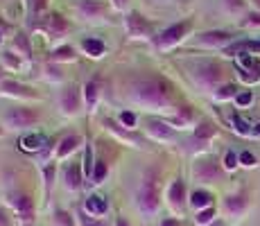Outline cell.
<instances>
[{"instance_id": "7402d4cb", "label": "cell", "mask_w": 260, "mask_h": 226, "mask_svg": "<svg viewBox=\"0 0 260 226\" xmlns=\"http://www.w3.org/2000/svg\"><path fill=\"white\" fill-rule=\"evenodd\" d=\"M50 59H52V61H73V59H75V50L68 48V45H63V48L54 50V52L50 54Z\"/></svg>"}, {"instance_id": "9c48e42d", "label": "cell", "mask_w": 260, "mask_h": 226, "mask_svg": "<svg viewBox=\"0 0 260 226\" xmlns=\"http://www.w3.org/2000/svg\"><path fill=\"white\" fill-rule=\"evenodd\" d=\"M43 29L48 32L50 39H59L61 34H66L68 23L63 21L61 16H57V14H50V16L46 18V23H43Z\"/></svg>"}, {"instance_id": "60d3db41", "label": "cell", "mask_w": 260, "mask_h": 226, "mask_svg": "<svg viewBox=\"0 0 260 226\" xmlns=\"http://www.w3.org/2000/svg\"><path fill=\"white\" fill-rule=\"evenodd\" d=\"M247 25H260V14H251V16H249V21H247Z\"/></svg>"}, {"instance_id": "6da1fadb", "label": "cell", "mask_w": 260, "mask_h": 226, "mask_svg": "<svg viewBox=\"0 0 260 226\" xmlns=\"http://www.w3.org/2000/svg\"><path fill=\"white\" fill-rule=\"evenodd\" d=\"M132 98L147 107L168 109L172 104V86L161 77H145L132 86Z\"/></svg>"}, {"instance_id": "1f68e13d", "label": "cell", "mask_w": 260, "mask_h": 226, "mask_svg": "<svg viewBox=\"0 0 260 226\" xmlns=\"http://www.w3.org/2000/svg\"><path fill=\"white\" fill-rule=\"evenodd\" d=\"M188 120H190V111H188V109H181V113H179L177 118L172 120V122H174V124H186Z\"/></svg>"}, {"instance_id": "4dcf8cb0", "label": "cell", "mask_w": 260, "mask_h": 226, "mask_svg": "<svg viewBox=\"0 0 260 226\" xmlns=\"http://www.w3.org/2000/svg\"><path fill=\"white\" fill-rule=\"evenodd\" d=\"M233 124H236V129L240 134H249V124L244 122V120H240L238 115H233Z\"/></svg>"}, {"instance_id": "8d00e7d4", "label": "cell", "mask_w": 260, "mask_h": 226, "mask_svg": "<svg viewBox=\"0 0 260 226\" xmlns=\"http://www.w3.org/2000/svg\"><path fill=\"white\" fill-rule=\"evenodd\" d=\"M253 100V95L251 93H242V95H238V104L240 107H244V104H249Z\"/></svg>"}, {"instance_id": "ab89813d", "label": "cell", "mask_w": 260, "mask_h": 226, "mask_svg": "<svg viewBox=\"0 0 260 226\" xmlns=\"http://www.w3.org/2000/svg\"><path fill=\"white\" fill-rule=\"evenodd\" d=\"M0 226H12V222H9V217H7V213H5L3 208H0Z\"/></svg>"}, {"instance_id": "83f0119b", "label": "cell", "mask_w": 260, "mask_h": 226, "mask_svg": "<svg viewBox=\"0 0 260 226\" xmlns=\"http://www.w3.org/2000/svg\"><path fill=\"white\" fill-rule=\"evenodd\" d=\"M95 100H98V84L95 82H88L86 84V104L88 107H95Z\"/></svg>"}, {"instance_id": "f546056e", "label": "cell", "mask_w": 260, "mask_h": 226, "mask_svg": "<svg viewBox=\"0 0 260 226\" xmlns=\"http://www.w3.org/2000/svg\"><path fill=\"white\" fill-rule=\"evenodd\" d=\"M215 217V208L211 206V208H206V210H202V213L197 215V224H208L211 219Z\"/></svg>"}, {"instance_id": "74e56055", "label": "cell", "mask_w": 260, "mask_h": 226, "mask_svg": "<svg viewBox=\"0 0 260 226\" xmlns=\"http://www.w3.org/2000/svg\"><path fill=\"white\" fill-rule=\"evenodd\" d=\"M43 7H46V0H32V9H34V14H41V12H43Z\"/></svg>"}, {"instance_id": "277c9868", "label": "cell", "mask_w": 260, "mask_h": 226, "mask_svg": "<svg viewBox=\"0 0 260 226\" xmlns=\"http://www.w3.org/2000/svg\"><path fill=\"white\" fill-rule=\"evenodd\" d=\"M9 204L16 208V213L21 215L23 222H34V202L23 192H16L9 197Z\"/></svg>"}, {"instance_id": "5b68a950", "label": "cell", "mask_w": 260, "mask_h": 226, "mask_svg": "<svg viewBox=\"0 0 260 226\" xmlns=\"http://www.w3.org/2000/svg\"><path fill=\"white\" fill-rule=\"evenodd\" d=\"M219 77H222V70H219V66H215V63H202L197 68V82L202 86H208V88L215 86L219 82Z\"/></svg>"}, {"instance_id": "603a6c76", "label": "cell", "mask_w": 260, "mask_h": 226, "mask_svg": "<svg viewBox=\"0 0 260 226\" xmlns=\"http://www.w3.org/2000/svg\"><path fill=\"white\" fill-rule=\"evenodd\" d=\"M77 226H107L100 217H93V215H88L86 210H82V213L77 215Z\"/></svg>"}, {"instance_id": "30bf717a", "label": "cell", "mask_w": 260, "mask_h": 226, "mask_svg": "<svg viewBox=\"0 0 260 226\" xmlns=\"http://www.w3.org/2000/svg\"><path fill=\"white\" fill-rule=\"evenodd\" d=\"M61 111L71 113V115H75L79 111V93H77V88L75 86H68L61 93Z\"/></svg>"}, {"instance_id": "cb8c5ba5", "label": "cell", "mask_w": 260, "mask_h": 226, "mask_svg": "<svg viewBox=\"0 0 260 226\" xmlns=\"http://www.w3.org/2000/svg\"><path fill=\"white\" fill-rule=\"evenodd\" d=\"M84 50H86L91 57H100V54L104 52V43H100L98 39H86V41H84Z\"/></svg>"}, {"instance_id": "d6986e66", "label": "cell", "mask_w": 260, "mask_h": 226, "mask_svg": "<svg viewBox=\"0 0 260 226\" xmlns=\"http://www.w3.org/2000/svg\"><path fill=\"white\" fill-rule=\"evenodd\" d=\"M77 145H79V138H77V136H66V138L61 140V145H59V149H57V156L63 158L66 154H71L73 149L77 147Z\"/></svg>"}, {"instance_id": "e575fe53", "label": "cell", "mask_w": 260, "mask_h": 226, "mask_svg": "<svg viewBox=\"0 0 260 226\" xmlns=\"http://www.w3.org/2000/svg\"><path fill=\"white\" fill-rule=\"evenodd\" d=\"M240 160H242V165H253V163H256L253 154H249V152H242V154H240Z\"/></svg>"}, {"instance_id": "7c38bea8", "label": "cell", "mask_w": 260, "mask_h": 226, "mask_svg": "<svg viewBox=\"0 0 260 226\" xmlns=\"http://www.w3.org/2000/svg\"><path fill=\"white\" fill-rule=\"evenodd\" d=\"M48 145V138L41 134H32V136H23L21 138V149L25 152H41Z\"/></svg>"}, {"instance_id": "ac0fdd59", "label": "cell", "mask_w": 260, "mask_h": 226, "mask_svg": "<svg viewBox=\"0 0 260 226\" xmlns=\"http://www.w3.org/2000/svg\"><path fill=\"white\" fill-rule=\"evenodd\" d=\"M147 129H149V134H152L154 138H161V140H168L170 136H172V129L166 127L163 122H156V120H152V122L147 124Z\"/></svg>"}, {"instance_id": "484cf974", "label": "cell", "mask_w": 260, "mask_h": 226, "mask_svg": "<svg viewBox=\"0 0 260 226\" xmlns=\"http://www.w3.org/2000/svg\"><path fill=\"white\" fill-rule=\"evenodd\" d=\"M211 136H215V127L213 124H208V122H204L202 127L194 132V140H199V143H204V140H208Z\"/></svg>"}, {"instance_id": "4fadbf2b", "label": "cell", "mask_w": 260, "mask_h": 226, "mask_svg": "<svg viewBox=\"0 0 260 226\" xmlns=\"http://www.w3.org/2000/svg\"><path fill=\"white\" fill-rule=\"evenodd\" d=\"M79 14L86 18H98L104 14V5L98 3V0H82L79 3Z\"/></svg>"}, {"instance_id": "2e32d148", "label": "cell", "mask_w": 260, "mask_h": 226, "mask_svg": "<svg viewBox=\"0 0 260 226\" xmlns=\"http://www.w3.org/2000/svg\"><path fill=\"white\" fill-rule=\"evenodd\" d=\"M231 41V37H229L226 32H206V34H202L199 37V43L202 45H224V43H229Z\"/></svg>"}, {"instance_id": "836d02e7", "label": "cell", "mask_w": 260, "mask_h": 226, "mask_svg": "<svg viewBox=\"0 0 260 226\" xmlns=\"http://www.w3.org/2000/svg\"><path fill=\"white\" fill-rule=\"evenodd\" d=\"M224 165H226L229 170H233V168L238 165V156H236L233 152H229V154H226V158H224Z\"/></svg>"}, {"instance_id": "f1b7e54d", "label": "cell", "mask_w": 260, "mask_h": 226, "mask_svg": "<svg viewBox=\"0 0 260 226\" xmlns=\"http://www.w3.org/2000/svg\"><path fill=\"white\" fill-rule=\"evenodd\" d=\"M84 172H86L88 179H93V154H91V147H86V154H84Z\"/></svg>"}, {"instance_id": "b9f144b4", "label": "cell", "mask_w": 260, "mask_h": 226, "mask_svg": "<svg viewBox=\"0 0 260 226\" xmlns=\"http://www.w3.org/2000/svg\"><path fill=\"white\" fill-rule=\"evenodd\" d=\"M113 5H116V7H118V9H122V7H124V5H127V0H113Z\"/></svg>"}, {"instance_id": "e0dca14e", "label": "cell", "mask_w": 260, "mask_h": 226, "mask_svg": "<svg viewBox=\"0 0 260 226\" xmlns=\"http://www.w3.org/2000/svg\"><path fill=\"white\" fill-rule=\"evenodd\" d=\"M0 93H5V95H21V98H29V90L21 86V84H16V82H0Z\"/></svg>"}, {"instance_id": "ffe728a7", "label": "cell", "mask_w": 260, "mask_h": 226, "mask_svg": "<svg viewBox=\"0 0 260 226\" xmlns=\"http://www.w3.org/2000/svg\"><path fill=\"white\" fill-rule=\"evenodd\" d=\"M211 195L204 192V190H197V192H192V199H190V204L194 206V208H211Z\"/></svg>"}, {"instance_id": "d4e9b609", "label": "cell", "mask_w": 260, "mask_h": 226, "mask_svg": "<svg viewBox=\"0 0 260 226\" xmlns=\"http://www.w3.org/2000/svg\"><path fill=\"white\" fill-rule=\"evenodd\" d=\"M107 174H109L107 163H104V160H98V163H95V172H93V181H91V183H102V181L107 179Z\"/></svg>"}, {"instance_id": "7a4b0ae2", "label": "cell", "mask_w": 260, "mask_h": 226, "mask_svg": "<svg viewBox=\"0 0 260 226\" xmlns=\"http://www.w3.org/2000/svg\"><path fill=\"white\" fill-rule=\"evenodd\" d=\"M138 206L143 213L152 215L158 208V174L156 170H147L143 177L141 190H138Z\"/></svg>"}, {"instance_id": "d6a6232c", "label": "cell", "mask_w": 260, "mask_h": 226, "mask_svg": "<svg viewBox=\"0 0 260 226\" xmlns=\"http://www.w3.org/2000/svg\"><path fill=\"white\" fill-rule=\"evenodd\" d=\"M231 95H236V88H233V86H224L217 93V100H226V98H231Z\"/></svg>"}, {"instance_id": "8fae6325", "label": "cell", "mask_w": 260, "mask_h": 226, "mask_svg": "<svg viewBox=\"0 0 260 226\" xmlns=\"http://www.w3.org/2000/svg\"><path fill=\"white\" fill-rule=\"evenodd\" d=\"M84 210H86L88 215H93V217H102V215H107V210H109L107 197H102V195H93V197H88Z\"/></svg>"}, {"instance_id": "4316f807", "label": "cell", "mask_w": 260, "mask_h": 226, "mask_svg": "<svg viewBox=\"0 0 260 226\" xmlns=\"http://www.w3.org/2000/svg\"><path fill=\"white\" fill-rule=\"evenodd\" d=\"M54 226H77V224H75V219L68 213L57 210V213H54Z\"/></svg>"}, {"instance_id": "d590c367", "label": "cell", "mask_w": 260, "mask_h": 226, "mask_svg": "<svg viewBox=\"0 0 260 226\" xmlns=\"http://www.w3.org/2000/svg\"><path fill=\"white\" fill-rule=\"evenodd\" d=\"M120 120H122L127 127H134V124H136V118H134L132 113H122V115H120Z\"/></svg>"}, {"instance_id": "f35d334b", "label": "cell", "mask_w": 260, "mask_h": 226, "mask_svg": "<svg viewBox=\"0 0 260 226\" xmlns=\"http://www.w3.org/2000/svg\"><path fill=\"white\" fill-rule=\"evenodd\" d=\"M226 7L231 9V12H238V9L242 7V0H226Z\"/></svg>"}, {"instance_id": "9a60e30c", "label": "cell", "mask_w": 260, "mask_h": 226, "mask_svg": "<svg viewBox=\"0 0 260 226\" xmlns=\"http://www.w3.org/2000/svg\"><path fill=\"white\" fill-rule=\"evenodd\" d=\"M66 188L68 190H79L82 188V168L77 163L68 165L66 170Z\"/></svg>"}, {"instance_id": "5bb4252c", "label": "cell", "mask_w": 260, "mask_h": 226, "mask_svg": "<svg viewBox=\"0 0 260 226\" xmlns=\"http://www.w3.org/2000/svg\"><path fill=\"white\" fill-rule=\"evenodd\" d=\"M168 199H170V204H172L174 208H181L183 199H186V185H183V181H174V183L170 185Z\"/></svg>"}, {"instance_id": "8992f818", "label": "cell", "mask_w": 260, "mask_h": 226, "mask_svg": "<svg viewBox=\"0 0 260 226\" xmlns=\"http://www.w3.org/2000/svg\"><path fill=\"white\" fill-rule=\"evenodd\" d=\"M39 115L29 109H14V111L7 113V122L14 124V127H29L32 122H37Z\"/></svg>"}, {"instance_id": "52a82bcc", "label": "cell", "mask_w": 260, "mask_h": 226, "mask_svg": "<svg viewBox=\"0 0 260 226\" xmlns=\"http://www.w3.org/2000/svg\"><path fill=\"white\" fill-rule=\"evenodd\" d=\"M127 29L132 37H147L149 32H152V25H149L141 14H129L127 18Z\"/></svg>"}, {"instance_id": "ee69618b", "label": "cell", "mask_w": 260, "mask_h": 226, "mask_svg": "<svg viewBox=\"0 0 260 226\" xmlns=\"http://www.w3.org/2000/svg\"><path fill=\"white\" fill-rule=\"evenodd\" d=\"M116 226H129V222H127V219H122V217H120L118 222H116Z\"/></svg>"}, {"instance_id": "ba28073f", "label": "cell", "mask_w": 260, "mask_h": 226, "mask_svg": "<svg viewBox=\"0 0 260 226\" xmlns=\"http://www.w3.org/2000/svg\"><path fill=\"white\" fill-rule=\"evenodd\" d=\"M194 177L199 181H204V183H211V181H215L219 177L217 163H215V160H202V163L194 168Z\"/></svg>"}, {"instance_id": "44dd1931", "label": "cell", "mask_w": 260, "mask_h": 226, "mask_svg": "<svg viewBox=\"0 0 260 226\" xmlns=\"http://www.w3.org/2000/svg\"><path fill=\"white\" fill-rule=\"evenodd\" d=\"M244 206H247V199H244L242 195H233V197L226 199V210H229V213H236V215L242 213Z\"/></svg>"}, {"instance_id": "f6af8a7d", "label": "cell", "mask_w": 260, "mask_h": 226, "mask_svg": "<svg viewBox=\"0 0 260 226\" xmlns=\"http://www.w3.org/2000/svg\"><path fill=\"white\" fill-rule=\"evenodd\" d=\"M256 134H260V124H256Z\"/></svg>"}, {"instance_id": "7bdbcfd3", "label": "cell", "mask_w": 260, "mask_h": 226, "mask_svg": "<svg viewBox=\"0 0 260 226\" xmlns=\"http://www.w3.org/2000/svg\"><path fill=\"white\" fill-rule=\"evenodd\" d=\"M161 226H179V224H177V219H166Z\"/></svg>"}, {"instance_id": "3957f363", "label": "cell", "mask_w": 260, "mask_h": 226, "mask_svg": "<svg viewBox=\"0 0 260 226\" xmlns=\"http://www.w3.org/2000/svg\"><path fill=\"white\" fill-rule=\"evenodd\" d=\"M188 27H190L188 23H179V25H172V27H168L166 32H163L161 37H158L156 41H154V45H156V48H170V45L179 43V41H181L183 37H186Z\"/></svg>"}]
</instances>
